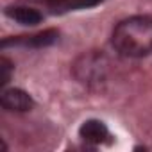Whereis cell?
<instances>
[{
	"label": "cell",
	"instance_id": "cell-1",
	"mask_svg": "<svg viewBox=\"0 0 152 152\" xmlns=\"http://www.w3.org/2000/svg\"><path fill=\"white\" fill-rule=\"evenodd\" d=\"M113 48L124 57H143L152 52V16H129L113 29Z\"/></svg>",
	"mask_w": 152,
	"mask_h": 152
},
{
	"label": "cell",
	"instance_id": "cell-2",
	"mask_svg": "<svg viewBox=\"0 0 152 152\" xmlns=\"http://www.w3.org/2000/svg\"><path fill=\"white\" fill-rule=\"evenodd\" d=\"M0 104H2L4 109L13 111V113H25V111H31L34 107L32 97L20 88L4 90L2 95H0Z\"/></svg>",
	"mask_w": 152,
	"mask_h": 152
},
{
	"label": "cell",
	"instance_id": "cell-3",
	"mask_svg": "<svg viewBox=\"0 0 152 152\" xmlns=\"http://www.w3.org/2000/svg\"><path fill=\"white\" fill-rule=\"evenodd\" d=\"M59 38V32L56 29H47L31 36H18L13 39H4L2 47H9V45H16V47H32V48H41V47H48L52 43H56Z\"/></svg>",
	"mask_w": 152,
	"mask_h": 152
},
{
	"label": "cell",
	"instance_id": "cell-4",
	"mask_svg": "<svg viewBox=\"0 0 152 152\" xmlns=\"http://www.w3.org/2000/svg\"><path fill=\"white\" fill-rule=\"evenodd\" d=\"M79 136L90 145H102L107 138H111L107 125L100 120H86L79 129Z\"/></svg>",
	"mask_w": 152,
	"mask_h": 152
},
{
	"label": "cell",
	"instance_id": "cell-5",
	"mask_svg": "<svg viewBox=\"0 0 152 152\" xmlns=\"http://www.w3.org/2000/svg\"><path fill=\"white\" fill-rule=\"evenodd\" d=\"M6 16L18 22L20 25H27V27H32V25H38L41 20H43V15L34 9V7H29V6H13V7H7L6 9Z\"/></svg>",
	"mask_w": 152,
	"mask_h": 152
},
{
	"label": "cell",
	"instance_id": "cell-6",
	"mask_svg": "<svg viewBox=\"0 0 152 152\" xmlns=\"http://www.w3.org/2000/svg\"><path fill=\"white\" fill-rule=\"evenodd\" d=\"M45 4L50 11L54 13H66V11H75V9H88L102 4L104 0H39Z\"/></svg>",
	"mask_w": 152,
	"mask_h": 152
},
{
	"label": "cell",
	"instance_id": "cell-7",
	"mask_svg": "<svg viewBox=\"0 0 152 152\" xmlns=\"http://www.w3.org/2000/svg\"><path fill=\"white\" fill-rule=\"evenodd\" d=\"M11 73H13V63L7 57H2L0 59V83H2V86L9 83Z\"/></svg>",
	"mask_w": 152,
	"mask_h": 152
}]
</instances>
